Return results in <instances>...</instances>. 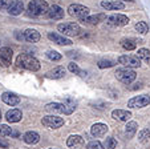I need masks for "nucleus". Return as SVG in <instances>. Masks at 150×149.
<instances>
[{
    "mask_svg": "<svg viewBox=\"0 0 150 149\" xmlns=\"http://www.w3.org/2000/svg\"><path fill=\"white\" fill-rule=\"evenodd\" d=\"M47 15H48L49 19L60 20V19H62V17H64V9H62L60 6H57V4H53L52 7H49V8H48Z\"/></svg>",
    "mask_w": 150,
    "mask_h": 149,
    "instance_id": "4468645a",
    "label": "nucleus"
},
{
    "mask_svg": "<svg viewBox=\"0 0 150 149\" xmlns=\"http://www.w3.org/2000/svg\"><path fill=\"white\" fill-rule=\"evenodd\" d=\"M137 128H138V124L136 121H129L125 127V135H126L127 138H132L137 132Z\"/></svg>",
    "mask_w": 150,
    "mask_h": 149,
    "instance_id": "b1692460",
    "label": "nucleus"
},
{
    "mask_svg": "<svg viewBox=\"0 0 150 149\" xmlns=\"http://www.w3.org/2000/svg\"><path fill=\"white\" fill-rule=\"evenodd\" d=\"M121 47L126 51H132L134 48L137 47V40L136 39H130V37H127V39H122L121 40Z\"/></svg>",
    "mask_w": 150,
    "mask_h": 149,
    "instance_id": "393cba45",
    "label": "nucleus"
},
{
    "mask_svg": "<svg viewBox=\"0 0 150 149\" xmlns=\"http://www.w3.org/2000/svg\"><path fill=\"white\" fill-rule=\"evenodd\" d=\"M42 125L47 128H51V129H57V128L62 127L64 125V118L59 117V116H54V115H49L42 117L41 120Z\"/></svg>",
    "mask_w": 150,
    "mask_h": 149,
    "instance_id": "0eeeda50",
    "label": "nucleus"
},
{
    "mask_svg": "<svg viewBox=\"0 0 150 149\" xmlns=\"http://www.w3.org/2000/svg\"><path fill=\"white\" fill-rule=\"evenodd\" d=\"M68 69L71 71L72 73H74V75H81V73H82V71L80 69V67L76 64V63H69Z\"/></svg>",
    "mask_w": 150,
    "mask_h": 149,
    "instance_id": "72a5a7b5",
    "label": "nucleus"
},
{
    "mask_svg": "<svg viewBox=\"0 0 150 149\" xmlns=\"http://www.w3.org/2000/svg\"><path fill=\"white\" fill-rule=\"evenodd\" d=\"M57 29L64 36H77L81 31L77 23H61L57 26Z\"/></svg>",
    "mask_w": 150,
    "mask_h": 149,
    "instance_id": "39448f33",
    "label": "nucleus"
},
{
    "mask_svg": "<svg viewBox=\"0 0 150 149\" xmlns=\"http://www.w3.org/2000/svg\"><path fill=\"white\" fill-rule=\"evenodd\" d=\"M48 39L52 40L53 43H56V44H59V45H71L72 44V41L67 36L60 35V34H56V32H49Z\"/></svg>",
    "mask_w": 150,
    "mask_h": 149,
    "instance_id": "ddd939ff",
    "label": "nucleus"
},
{
    "mask_svg": "<svg viewBox=\"0 0 150 149\" xmlns=\"http://www.w3.org/2000/svg\"><path fill=\"white\" fill-rule=\"evenodd\" d=\"M16 64L17 67L23 68L27 71H32V72H36L40 69V63L36 57L31 56V55L27 53H20L16 59Z\"/></svg>",
    "mask_w": 150,
    "mask_h": 149,
    "instance_id": "f257e3e1",
    "label": "nucleus"
},
{
    "mask_svg": "<svg viewBox=\"0 0 150 149\" xmlns=\"http://www.w3.org/2000/svg\"><path fill=\"white\" fill-rule=\"evenodd\" d=\"M44 109L49 113H62V115H71L73 112L74 108L71 105H65L61 104V103H49L45 105Z\"/></svg>",
    "mask_w": 150,
    "mask_h": 149,
    "instance_id": "20e7f679",
    "label": "nucleus"
},
{
    "mask_svg": "<svg viewBox=\"0 0 150 149\" xmlns=\"http://www.w3.org/2000/svg\"><path fill=\"white\" fill-rule=\"evenodd\" d=\"M0 146H1V148H8V143L4 141L3 138H0Z\"/></svg>",
    "mask_w": 150,
    "mask_h": 149,
    "instance_id": "e433bc0d",
    "label": "nucleus"
},
{
    "mask_svg": "<svg viewBox=\"0 0 150 149\" xmlns=\"http://www.w3.org/2000/svg\"><path fill=\"white\" fill-rule=\"evenodd\" d=\"M68 14L77 19H85L86 16H89V8L81 4H71L68 7Z\"/></svg>",
    "mask_w": 150,
    "mask_h": 149,
    "instance_id": "423d86ee",
    "label": "nucleus"
},
{
    "mask_svg": "<svg viewBox=\"0 0 150 149\" xmlns=\"http://www.w3.org/2000/svg\"><path fill=\"white\" fill-rule=\"evenodd\" d=\"M114 64H116V61L112 59H102L98 61V68H101V69H104V68H110V67H113Z\"/></svg>",
    "mask_w": 150,
    "mask_h": 149,
    "instance_id": "c85d7f7f",
    "label": "nucleus"
},
{
    "mask_svg": "<svg viewBox=\"0 0 150 149\" xmlns=\"http://www.w3.org/2000/svg\"><path fill=\"white\" fill-rule=\"evenodd\" d=\"M81 20L84 23H86V24H89V26H96L98 23L106 20V16L104 14H97V15H93V16H86L85 19H81Z\"/></svg>",
    "mask_w": 150,
    "mask_h": 149,
    "instance_id": "6ab92c4d",
    "label": "nucleus"
},
{
    "mask_svg": "<svg viewBox=\"0 0 150 149\" xmlns=\"http://www.w3.org/2000/svg\"><path fill=\"white\" fill-rule=\"evenodd\" d=\"M136 31L141 35H145V34H147V31H149V27H147V24L145 21H138L136 24Z\"/></svg>",
    "mask_w": 150,
    "mask_h": 149,
    "instance_id": "cd10ccee",
    "label": "nucleus"
},
{
    "mask_svg": "<svg viewBox=\"0 0 150 149\" xmlns=\"http://www.w3.org/2000/svg\"><path fill=\"white\" fill-rule=\"evenodd\" d=\"M138 140L141 143H147L150 140V130L149 129H142L138 135Z\"/></svg>",
    "mask_w": 150,
    "mask_h": 149,
    "instance_id": "c756f323",
    "label": "nucleus"
},
{
    "mask_svg": "<svg viewBox=\"0 0 150 149\" xmlns=\"http://www.w3.org/2000/svg\"><path fill=\"white\" fill-rule=\"evenodd\" d=\"M23 11H24V4H23V1H20V0L12 1V4L8 8L9 15H12V16H17V15H20Z\"/></svg>",
    "mask_w": 150,
    "mask_h": 149,
    "instance_id": "a211bd4d",
    "label": "nucleus"
},
{
    "mask_svg": "<svg viewBox=\"0 0 150 149\" xmlns=\"http://www.w3.org/2000/svg\"><path fill=\"white\" fill-rule=\"evenodd\" d=\"M0 120H1V111H0Z\"/></svg>",
    "mask_w": 150,
    "mask_h": 149,
    "instance_id": "4c0bfd02",
    "label": "nucleus"
},
{
    "mask_svg": "<svg viewBox=\"0 0 150 149\" xmlns=\"http://www.w3.org/2000/svg\"><path fill=\"white\" fill-rule=\"evenodd\" d=\"M117 61L126 68H139L141 67V60L137 56H134V55H124V56H120Z\"/></svg>",
    "mask_w": 150,
    "mask_h": 149,
    "instance_id": "6e6552de",
    "label": "nucleus"
},
{
    "mask_svg": "<svg viewBox=\"0 0 150 149\" xmlns=\"http://www.w3.org/2000/svg\"><path fill=\"white\" fill-rule=\"evenodd\" d=\"M13 51L9 47H1L0 48V65L1 67H8L11 65Z\"/></svg>",
    "mask_w": 150,
    "mask_h": 149,
    "instance_id": "9d476101",
    "label": "nucleus"
},
{
    "mask_svg": "<svg viewBox=\"0 0 150 149\" xmlns=\"http://www.w3.org/2000/svg\"><path fill=\"white\" fill-rule=\"evenodd\" d=\"M13 0H0V9H8Z\"/></svg>",
    "mask_w": 150,
    "mask_h": 149,
    "instance_id": "c9c22d12",
    "label": "nucleus"
},
{
    "mask_svg": "<svg viewBox=\"0 0 150 149\" xmlns=\"http://www.w3.org/2000/svg\"><path fill=\"white\" fill-rule=\"evenodd\" d=\"M116 77H117L118 81L122 83V84L129 85V84H132V83L136 80L137 75H136V72H134L132 68L125 67V68H120V69L116 71Z\"/></svg>",
    "mask_w": 150,
    "mask_h": 149,
    "instance_id": "7ed1b4c3",
    "label": "nucleus"
},
{
    "mask_svg": "<svg viewBox=\"0 0 150 149\" xmlns=\"http://www.w3.org/2000/svg\"><path fill=\"white\" fill-rule=\"evenodd\" d=\"M106 132H108V125L102 123H96L91 128V133L94 137H102V136L106 135Z\"/></svg>",
    "mask_w": 150,
    "mask_h": 149,
    "instance_id": "2eb2a0df",
    "label": "nucleus"
},
{
    "mask_svg": "<svg viewBox=\"0 0 150 149\" xmlns=\"http://www.w3.org/2000/svg\"><path fill=\"white\" fill-rule=\"evenodd\" d=\"M24 39H25L28 43H37L40 40V34L36 31V29L28 28V29H25V32H24Z\"/></svg>",
    "mask_w": 150,
    "mask_h": 149,
    "instance_id": "412c9836",
    "label": "nucleus"
},
{
    "mask_svg": "<svg viewBox=\"0 0 150 149\" xmlns=\"http://www.w3.org/2000/svg\"><path fill=\"white\" fill-rule=\"evenodd\" d=\"M101 7L108 11H117V9H124L125 6L120 0H106V1H101Z\"/></svg>",
    "mask_w": 150,
    "mask_h": 149,
    "instance_id": "f8f14e48",
    "label": "nucleus"
},
{
    "mask_svg": "<svg viewBox=\"0 0 150 149\" xmlns=\"http://www.w3.org/2000/svg\"><path fill=\"white\" fill-rule=\"evenodd\" d=\"M47 57H48L49 60H52V61H59V60H61V55L57 51H48L47 52Z\"/></svg>",
    "mask_w": 150,
    "mask_h": 149,
    "instance_id": "2f4dec72",
    "label": "nucleus"
},
{
    "mask_svg": "<svg viewBox=\"0 0 150 149\" xmlns=\"http://www.w3.org/2000/svg\"><path fill=\"white\" fill-rule=\"evenodd\" d=\"M1 100H3L7 105H11V107H15V105H17L20 103L19 96H16L12 92H4L3 95H1Z\"/></svg>",
    "mask_w": 150,
    "mask_h": 149,
    "instance_id": "f3484780",
    "label": "nucleus"
},
{
    "mask_svg": "<svg viewBox=\"0 0 150 149\" xmlns=\"http://www.w3.org/2000/svg\"><path fill=\"white\" fill-rule=\"evenodd\" d=\"M150 104V96L149 95H139L134 96L127 101V107L129 108H144Z\"/></svg>",
    "mask_w": 150,
    "mask_h": 149,
    "instance_id": "1a4fd4ad",
    "label": "nucleus"
},
{
    "mask_svg": "<svg viewBox=\"0 0 150 149\" xmlns=\"http://www.w3.org/2000/svg\"><path fill=\"white\" fill-rule=\"evenodd\" d=\"M104 146L106 149H114L117 146V141L114 140L113 137H108L106 140H105V144H104Z\"/></svg>",
    "mask_w": 150,
    "mask_h": 149,
    "instance_id": "473e14b6",
    "label": "nucleus"
},
{
    "mask_svg": "<svg viewBox=\"0 0 150 149\" xmlns=\"http://www.w3.org/2000/svg\"><path fill=\"white\" fill-rule=\"evenodd\" d=\"M88 149H104V145H102L100 141L93 140L88 144Z\"/></svg>",
    "mask_w": 150,
    "mask_h": 149,
    "instance_id": "f704fd0d",
    "label": "nucleus"
},
{
    "mask_svg": "<svg viewBox=\"0 0 150 149\" xmlns=\"http://www.w3.org/2000/svg\"><path fill=\"white\" fill-rule=\"evenodd\" d=\"M112 117L118 121H129L132 118V112L125 109H114L112 112Z\"/></svg>",
    "mask_w": 150,
    "mask_h": 149,
    "instance_id": "dca6fc26",
    "label": "nucleus"
},
{
    "mask_svg": "<svg viewBox=\"0 0 150 149\" xmlns=\"http://www.w3.org/2000/svg\"><path fill=\"white\" fill-rule=\"evenodd\" d=\"M82 144V137L79 135H73V136H69V138L67 140V145L73 148V146H77V145H81Z\"/></svg>",
    "mask_w": 150,
    "mask_h": 149,
    "instance_id": "a878e982",
    "label": "nucleus"
},
{
    "mask_svg": "<svg viewBox=\"0 0 150 149\" xmlns=\"http://www.w3.org/2000/svg\"><path fill=\"white\" fill-rule=\"evenodd\" d=\"M136 56L138 57L139 60L149 61V60H150V51H149V49H146V48H141V49H138V52H137Z\"/></svg>",
    "mask_w": 150,
    "mask_h": 149,
    "instance_id": "bb28decb",
    "label": "nucleus"
},
{
    "mask_svg": "<svg viewBox=\"0 0 150 149\" xmlns=\"http://www.w3.org/2000/svg\"><path fill=\"white\" fill-rule=\"evenodd\" d=\"M48 3L45 0H32L31 3L28 4V14L31 16H41V15H45L48 11Z\"/></svg>",
    "mask_w": 150,
    "mask_h": 149,
    "instance_id": "f03ea898",
    "label": "nucleus"
},
{
    "mask_svg": "<svg viewBox=\"0 0 150 149\" xmlns=\"http://www.w3.org/2000/svg\"><path fill=\"white\" fill-rule=\"evenodd\" d=\"M108 24L109 26H113V27H124L126 26L127 23H129V19L127 16L125 15H121V14H114V15H110L108 17Z\"/></svg>",
    "mask_w": 150,
    "mask_h": 149,
    "instance_id": "9b49d317",
    "label": "nucleus"
},
{
    "mask_svg": "<svg viewBox=\"0 0 150 149\" xmlns=\"http://www.w3.org/2000/svg\"><path fill=\"white\" fill-rule=\"evenodd\" d=\"M23 140H24V143H27V144H37L40 141V135L37 132L29 130V132L24 133Z\"/></svg>",
    "mask_w": 150,
    "mask_h": 149,
    "instance_id": "4be33fe9",
    "label": "nucleus"
},
{
    "mask_svg": "<svg viewBox=\"0 0 150 149\" xmlns=\"http://www.w3.org/2000/svg\"><path fill=\"white\" fill-rule=\"evenodd\" d=\"M49 149H56V148H49Z\"/></svg>",
    "mask_w": 150,
    "mask_h": 149,
    "instance_id": "58836bf2",
    "label": "nucleus"
},
{
    "mask_svg": "<svg viewBox=\"0 0 150 149\" xmlns=\"http://www.w3.org/2000/svg\"><path fill=\"white\" fill-rule=\"evenodd\" d=\"M21 117H23V113L20 109H11L6 115V118L8 123H19L21 120Z\"/></svg>",
    "mask_w": 150,
    "mask_h": 149,
    "instance_id": "aec40b11",
    "label": "nucleus"
},
{
    "mask_svg": "<svg viewBox=\"0 0 150 149\" xmlns=\"http://www.w3.org/2000/svg\"><path fill=\"white\" fill-rule=\"evenodd\" d=\"M12 128H9L8 125H0V136L6 137V136H12Z\"/></svg>",
    "mask_w": 150,
    "mask_h": 149,
    "instance_id": "7c9ffc66",
    "label": "nucleus"
},
{
    "mask_svg": "<svg viewBox=\"0 0 150 149\" xmlns=\"http://www.w3.org/2000/svg\"><path fill=\"white\" fill-rule=\"evenodd\" d=\"M64 76H65V68L64 67H56L47 73V77H49V79H61Z\"/></svg>",
    "mask_w": 150,
    "mask_h": 149,
    "instance_id": "5701e85b",
    "label": "nucleus"
}]
</instances>
